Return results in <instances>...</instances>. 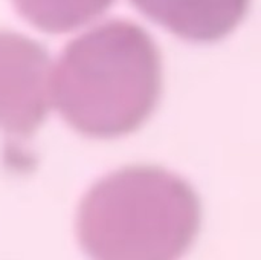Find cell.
Listing matches in <instances>:
<instances>
[{
    "instance_id": "obj_3",
    "label": "cell",
    "mask_w": 261,
    "mask_h": 260,
    "mask_svg": "<svg viewBox=\"0 0 261 260\" xmlns=\"http://www.w3.org/2000/svg\"><path fill=\"white\" fill-rule=\"evenodd\" d=\"M52 64L37 41L0 31V132L28 138L44 121L52 98Z\"/></svg>"
},
{
    "instance_id": "obj_4",
    "label": "cell",
    "mask_w": 261,
    "mask_h": 260,
    "mask_svg": "<svg viewBox=\"0 0 261 260\" xmlns=\"http://www.w3.org/2000/svg\"><path fill=\"white\" fill-rule=\"evenodd\" d=\"M156 23L180 38L216 41L245 17L249 0H132Z\"/></svg>"
},
{
    "instance_id": "obj_1",
    "label": "cell",
    "mask_w": 261,
    "mask_h": 260,
    "mask_svg": "<svg viewBox=\"0 0 261 260\" xmlns=\"http://www.w3.org/2000/svg\"><path fill=\"white\" fill-rule=\"evenodd\" d=\"M162 89L161 52L136 23L112 20L64 48L52 77V98L81 135L112 139L138 130Z\"/></svg>"
},
{
    "instance_id": "obj_5",
    "label": "cell",
    "mask_w": 261,
    "mask_h": 260,
    "mask_svg": "<svg viewBox=\"0 0 261 260\" xmlns=\"http://www.w3.org/2000/svg\"><path fill=\"white\" fill-rule=\"evenodd\" d=\"M20 15L46 32H67L101 15L113 0H12Z\"/></svg>"
},
{
    "instance_id": "obj_2",
    "label": "cell",
    "mask_w": 261,
    "mask_h": 260,
    "mask_svg": "<svg viewBox=\"0 0 261 260\" xmlns=\"http://www.w3.org/2000/svg\"><path fill=\"white\" fill-rule=\"evenodd\" d=\"M200 219V201L185 179L156 166H130L86 193L76 234L90 260H179Z\"/></svg>"
}]
</instances>
